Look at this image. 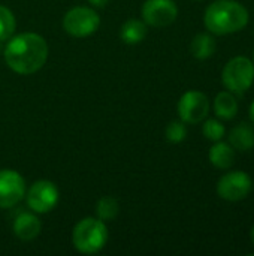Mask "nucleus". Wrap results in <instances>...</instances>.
<instances>
[{"label": "nucleus", "instance_id": "nucleus-22", "mask_svg": "<svg viewBox=\"0 0 254 256\" xmlns=\"http://www.w3.org/2000/svg\"><path fill=\"white\" fill-rule=\"evenodd\" d=\"M250 120H252V123L254 124V100L252 102V105H250Z\"/></svg>", "mask_w": 254, "mask_h": 256}, {"label": "nucleus", "instance_id": "nucleus-19", "mask_svg": "<svg viewBox=\"0 0 254 256\" xmlns=\"http://www.w3.org/2000/svg\"><path fill=\"white\" fill-rule=\"evenodd\" d=\"M202 132H204V136L210 141H222V138L225 136L226 134V129L223 126L222 122L216 120V118H210L204 123V128H202Z\"/></svg>", "mask_w": 254, "mask_h": 256}, {"label": "nucleus", "instance_id": "nucleus-16", "mask_svg": "<svg viewBox=\"0 0 254 256\" xmlns=\"http://www.w3.org/2000/svg\"><path fill=\"white\" fill-rule=\"evenodd\" d=\"M120 36L129 45L139 44L147 36V24L141 20H129L123 24Z\"/></svg>", "mask_w": 254, "mask_h": 256}, {"label": "nucleus", "instance_id": "nucleus-17", "mask_svg": "<svg viewBox=\"0 0 254 256\" xmlns=\"http://www.w3.org/2000/svg\"><path fill=\"white\" fill-rule=\"evenodd\" d=\"M120 212L118 202L112 196H102L96 204V214L103 222H111L117 218Z\"/></svg>", "mask_w": 254, "mask_h": 256}, {"label": "nucleus", "instance_id": "nucleus-15", "mask_svg": "<svg viewBox=\"0 0 254 256\" xmlns=\"http://www.w3.org/2000/svg\"><path fill=\"white\" fill-rule=\"evenodd\" d=\"M190 51L198 60H207L216 52V39L208 33H199L193 38Z\"/></svg>", "mask_w": 254, "mask_h": 256}, {"label": "nucleus", "instance_id": "nucleus-7", "mask_svg": "<svg viewBox=\"0 0 254 256\" xmlns=\"http://www.w3.org/2000/svg\"><path fill=\"white\" fill-rule=\"evenodd\" d=\"M253 188L252 178L244 171H231L220 177L217 183V194L222 200L237 202L250 194Z\"/></svg>", "mask_w": 254, "mask_h": 256}, {"label": "nucleus", "instance_id": "nucleus-3", "mask_svg": "<svg viewBox=\"0 0 254 256\" xmlns=\"http://www.w3.org/2000/svg\"><path fill=\"white\" fill-rule=\"evenodd\" d=\"M108 242V228L99 218H87L79 220L72 232L75 249L84 255L100 252Z\"/></svg>", "mask_w": 254, "mask_h": 256}, {"label": "nucleus", "instance_id": "nucleus-1", "mask_svg": "<svg viewBox=\"0 0 254 256\" xmlns=\"http://www.w3.org/2000/svg\"><path fill=\"white\" fill-rule=\"evenodd\" d=\"M48 58V44L37 33H21L9 38L4 48L6 64L16 74L37 72Z\"/></svg>", "mask_w": 254, "mask_h": 256}, {"label": "nucleus", "instance_id": "nucleus-13", "mask_svg": "<svg viewBox=\"0 0 254 256\" xmlns=\"http://www.w3.org/2000/svg\"><path fill=\"white\" fill-rule=\"evenodd\" d=\"M210 162L219 170H229L235 160V150L229 142L217 141L210 150Z\"/></svg>", "mask_w": 254, "mask_h": 256}, {"label": "nucleus", "instance_id": "nucleus-6", "mask_svg": "<svg viewBox=\"0 0 254 256\" xmlns=\"http://www.w3.org/2000/svg\"><path fill=\"white\" fill-rule=\"evenodd\" d=\"M178 116L181 122L196 124L207 118L210 112V99L205 93L198 90L186 92L178 100Z\"/></svg>", "mask_w": 254, "mask_h": 256}, {"label": "nucleus", "instance_id": "nucleus-21", "mask_svg": "<svg viewBox=\"0 0 254 256\" xmlns=\"http://www.w3.org/2000/svg\"><path fill=\"white\" fill-rule=\"evenodd\" d=\"M93 6H96V8H103V6H106L108 4V2L109 0H88Z\"/></svg>", "mask_w": 254, "mask_h": 256}, {"label": "nucleus", "instance_id": "nucleus-20", "mask_svg": "<svg viewBox=\"0 0 254 256\" xmlns=\"http://www.w3.org/2000/svg\"><path fill=\"white\" fill-rule=\"evenodd\" d=\"M165 135H166V140L172 144H178L184 141L187 136V129H186L184 122H171L166 126Z\"/></svg>", "mask_w": 254, "mask_h": 256}, {"label": "nucleus", "instance_id": "nucleus-10", "mask_svg": "<svg viewBox=\"0 0 254 256\" xmlns=\"http://www.w3.org/2000/svg\"><path fill=\"white\" fill-rule=\"evenodd\" d=\"M25 195L24 178L13 170L0 171V208L16 206Z\"/></svg>", "mask_w": 254, "mask_h": 256}, {"label": "nucleus", "instance_id": "nucleus-12", "mask_svg": "<svg viewBox=\"0 0 254 256\" xmlns=\"http://www.w3.org/2000/svg\"><path fill=\"white\" fill-rule=\"evenodd\" d=\"M229 144L234 150L238 152H249L254 147V129L249 123H240L229 132Z\"/></svg>", "mask_w": 254, "mask_h": 256}, {"label": "nucleus", "instance_id": "nucleus-5", "mask_svg": "<svg viewBox=\"0 0 254 256\" xmlns=\"http://www.w3.org/2000/svg\"><path fill=\"white\" fill-rule=\"evenodd\" d=\"M100 26L97 12L91 8L78 6L70 9L63 18L64 30L75 38H85L93 34Z\"/></svg>", "mask_w": 254, "mask_h": 256}, {"label": "nucleus", "instance_id": "nucleus-24", "mask_svg": "<svg viewBox=\"0 0 254 256\" xmlns=\"http://www.w3.org/2000/svg\"><path fill=\"white\" fill-rule=\"evenodd\" d=\"M253 63H254V62H253Z\"/></svg>", "mask_w": 254, "mask_h": 256}, {"label": "nucleus", "instance_id": "nucleus-4", "mask_svg": "<svg viewBox=\"0 0 254 256\" xmlns=\"http://www.w3.org/2000/svg\"><path fill=\"white\" fill-rule=\"evenodd\" d=\"M222 81L229 92L243 93L249 90L254 82V63L244 56L231 58L223 68Z\"/></svg>", "mask_w": 254, "mask_h": 256}, {"label": "nucleus", "instance_id": "nucleus-2", "mask_svg": "<svg viewBox=\"0 0 254 256\" xmlns=\"http://www.w3.org/2000/svg\"><path fill=\"white\" fill-rule=\"evenodd\" d=\"M247 8L237 0H216L204 14L205 27L213 34H231L241 32L249 24Z\"/></svg>", "mask_w": 254, "mask_h": 256}, {"label": "nucleus", "instance_id": "nucleus-8", "mask_svg": "<svg viewBox=\"0 0 254 256\" xmlns=\"http://www.w3.org/2000/svg\"><path fill=\"white\" fill-rule=\"evenodd\" d=\"M144 22L151 27H168L178 16V8L174 0H147L141 9Z\"/></svg>", "mask_w": 254, "mask_h": 256}, {"label": "nucleus", "instance_id": "nucleus-9", "mask_svg": "<svg viewBox=\"0 0 254 256\" xmlns=\"http://www.w3.org/2000/svg\"><path fill=\"white\" fill-rule=\"evenodd\" d=\"M25 200L28 208H31L34 213H48L58 201V190L52 182L39 180L30 186Z\"/></svg>", "mask_w": 254, "mask_h": 256}, {"label": "nucleus", "instance_id": "nucleus-23", "mask_svg": "<svg viewBox=\"0 0 254 256\" xmlns=\"http://www.w3.org/2000/svg\"><path fill=\"white\" fill-rule=\"evenodd\" d=\"M250 237H252V242H253V244H254V225H253V228H252V231H250Z\"/></svg>", "mask_w": 254, "mask_h": 256}, {"label": "nucleus", "instance_id": "nucleus-18", "mask_svg": "<svg viewBox=\"0 0 254 256\" xmlns=\"http://www.w3.org/2000/svg\"><path fill=\"white\" fill-rule=\"evenodd\" d=\"M15 26H16V22H15L13 14L6 6L0 4V42L12 38V34L15 32Z\"/></svg>", "mask_w": 254, "mask_h": 256}, {"label": "nucleus", "instance_id": "nucleus-14", "mask_svg": "<svg viewBox=\"0 0 254 256\" xmlns=\"http://www.w3.org/2000/svg\"><path fill=\"white\" fill-rule=\"evenodd\" d=\"M214 112L222 120H232L238 114L237 98L231 92H220L214 99Z\"/></svg>", "mask_w": 254, "mask_h": 256}, {"label": "nucleus", "instance_id": "nucleus-11", "mask_svg": "<svg viewBox=\"0 0 254 256\" xmlns=\"http://www.w3.org/2000/svg\"><path fill=\"white\" fill-rule=\"evenodd\" d=\"M40 232V220L31 213H21L13 222V234L24 242L36 238Z\"/></svg>", "mask_w": 254, "mask_h": 256}]
</instances>
